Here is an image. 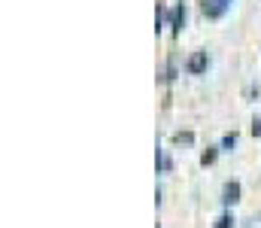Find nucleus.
Wrapping results in <instances>:
<instances>
[{
  "label": "nucleus",
  "mask_w": 261,
  "mask_h": 228,
  "mask_svg": "<svg viewBox=\"0 0 261 228\" xmlns=\"http://www.w3.org/2000/svg\"><path fill=\"white\" fill-rule=\"evenodd\" d=\"M252 131H255V134H261V119H255V125H252Z\"/></svg>",
  "instance_id": "8"
},
{
  "label": "nucleus",
  "mask_w": 261,
  "mask_h": 228,
  "mask_svg": "<svg viewBox=\"0 0 261 228\" xmlns=\"http://www.w3.org/2000/svg\"><path fill=\"white\" fill-rule=\"evenodd\" d=\"M206 67H210V55H206V52H195V55L189 58V64H186V70H189V73H195V76L203 73Z\"/></svg>",
  "instance_id": "1"
},
{
  "label": "nucleus",
  "mask_w": 261,
  "mask_h": 228,
  "mask_svg": "<svg viewBox=\"0 0 261 228\" xmlns=\"http://www.w3.org/2000/svg\"><path fill=\"white\" fill-rule=\"evenodd\" d=\"M225 204H234V201H240V183H228L225 186V198H222Z\"/></svg>",
  "instance_id": "3"
},
{
  "label": "nucleus",
  "mask_w": 261,
  "mask_h": 228,
  "mask_svg": "<svg viewBox=\"0 0 261 228\" xmlns=\"http://www.w3.org/2000/svg\"><path fill=\"white\" fill-rule=\"evenodd\" d=\"M182 24H186V6L179 3V6H176V12H173V31L179 34V31H182Z\"/></svg>",
  "instance_id": "4"
},
{
  "label": "nucleus",
  "mask_w": 261,
  "mask_h": 228,
  "mask_svg": "<svg viewBox=\"0 0 261 228\" xmlns=\"http://www.w3.org/2000/svg\"><path fill=\"white\" fill-rule=\"evenodd\" d=\"M228 6H231V0H206V3H203V15H206V18H219Z\"/></svg>",
  "instance_id": "2"
},
{
  "label": "nucleus",
  "mask_w": 261,
  "mask_h": 228,
  "mask_svg": "<svg viewBox=\"0 0 261 228\" xmlns=\"http://www.w3.org/2000/svg\"><path fill=\"white\" fill-rule=\"evenodd\" d=\"M234 225V219H231V216H222V219H219V225L216 228H231Z\"/></svg>",
  "instance_id": "6"
},
{
  "label": "nucleus",
  "mask_w": 261,
  "mask_h": 228,
  "mask_svg": "<svg viewBox=\"0 0 261 228\" xmlns=\"http://www.w3.org/2000/svg\"><path fill=\"white\" fill-rule=\"evenodd\" d=\"M234 143H237V134H228V137L222 140V149H234Z\"/></svg>",
  "instance_id": "5"
},
{
  "label": "nucleus",
  "mask_w": 261,
  "mask_h": 228,
  "mask_svg": "<svg viewBox=\"0 0 261 228\" xmlns=\"http://www.w3.org/2000/svg\"><path fill=\"white\" fill-rule=\"evenodd\" d=\"M176 143H192V134H176Z\"/></svg>",
  "instance_id": "7"
}]
</instances>
